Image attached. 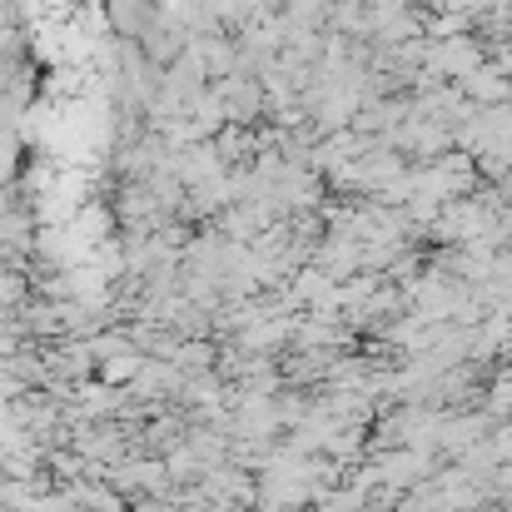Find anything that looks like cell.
<instances>
[{"label": "cell", "mask_w": 512, "mask_h": 512, "mask_svg": "<svg viewBox=\"0 0 512 512\" xmlns=\"http://www.w3.org/2000/svg\"><path fill=\"white\" fill-rule=\"evenodd\" d=\"M145 363H150V358H140V353H120V358H110V363H100V368H105V373H100V383H105V388H120V383H135Z\"/></svg>", "instance_id": "cell-1"}]
</instances>
